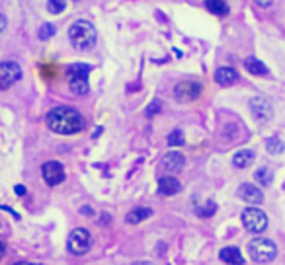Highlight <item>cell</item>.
<instances>
[{"instance_id":"cell-1","label":"cell","mask_w":285,"mask_h":265,"mask_svg":"<svg viewBox=\"0 0 285 265\" xmlns=\"http://www.w3.org/2000/svg\"><path fill=\"white\" fill-rule=\"evenodd\" d=\"M86 121L80 111L74 108L59 106L47 113V127L57 134H76L84 129Z\"/></svg>"},{"instance_id":"cell-2","label":"cell","mask_w":285,"mask_h":265,"mask_svg":"<svg viewBox=\"0 0 285 265\" xmlns=\"http://www.w3.org/2000/svg\"><path fill=\"white\" fill-rule=\"evenodd\" d=\"M69 39L72 43V47L76 51H88L96 45V39H98V33H96V27L86 22V20H76L71 27H69Z\"/></svg>"},{"instance_id":"cell-3","label":"cell","mask_w":285,"mask_h":265,"mask_svg":"<svg viewBox=\"0 0 285 265\" xmlns=\"http://www.w3.org/2000/svg\"><path fill=\"white\" fill-rule=\"evenodd\" d=\"M92 72V66L90 65H84V63H76V65H71L67 68V78H69V86L72 90L74 96H84L88 94L90 90V84H88V74Z\"/></svg>"},{"instance_id":"cell-4","label":"cell","mask_w":285,"mask_h":265,"mask_svg":"<svg viewBox=\"0 0 285 265\" xmlns=\"http://www.w3.org/2000/svg\"><path fill=\"white\" fill-rule=\"evenodd\" d=\"M248 254L256 264H270L278 256V246L270 238H254L248 244Z\"/></svg>"},{"instance_id":"cell-5","label":"cell","mask_w":285,"mask_h":265,"mask_svg":"<svg viewBox=\"0 0 285 265\" xmlns=\"http://www.w3.org/2000/svg\"><path fill=\"white\" fill-rule=\"evenodd\" d=\"M242 224H244V228L248 232L260 234V232H264L268 228V217H266L264 211H260L256 207H248L242 213Z\"/></svg>"},{"instance_id":"cell-6","label":"cell","mask_w":285,"mask_h":265,"mask_svg":"<svg viewBox=\"0 0 285 265\" xmlns=\"http://www.w3.org/2000/svg\"><path fill=\"white\" fill-rule=\"evenodd\" d=\"M67 246H69V252L71 254L82 256V254L90 252V248H92V236H90V232L86 228H74L71 232V236H69Z\"/></svg>"},{"instance_id":"cell-7","label":"cell","mask_w":285,"mask_h":265,"mask_svg":"<svg viewBox=\"0 0 285 265\" xmlns=\"http://www.w3.org/2000/svg\"><path fill=\"white\" fill-rule=\"evenodd\" d=\"M201 84L199 82H191V80H186V82H180L174 86V98L182 104H190L193 100H197L201 96Z\"/></svg>"},{"instance_id":"cell-8","label":"cell","mask_w":285,"mask_h":265,"mask_svg":"<svg viewBox=\"0 0 285 265\" xmlns=\"http://www.w3.org/2000/svg\"><path fill=\"white\" fill-rule=\"evenodd\" d=\"M41 176H43V179H45L47 185L55 187V185H59V183L65 181V168H63L61 162L51 160V162H45L41 166Z\"/></svg>"},{"instance_id":"cell-9","label":"cell","mask_w":285,"mask_h":265,"mask_svg":"<svg viewBox=\"0 0 285 265\" xmlns=\"http://www.w3.org/2000/svg\"><path fill=\"white\" fill-rule=\"evenodd\" d=\"M20 78H22V68L18 63H12V61L0 63V90L10 88Z\"/></svg>"},{"instance_id":"cell-10","label":"cell","mask_w":285,"mask_h":265,"mask_svg":"<svg viewBox=\"0 0 285 265\" xmlns=\"http://www.w3.org/2000/svg\"><path fill=\"white\" fill-rule=\"evenodd\" d=\"M250 111H252V115H254V119H258V121H262V123L268 121V119L274 115L272 102L266 100V98H262V96L250 100Z\"/></svg>"},{"instance_id":"cell-11","label":"cell","mask_w":285,"mask_h":265,"mask_svg":"<svg viewBox=\"0 0 285 265\" xmlns=\"http://www.w3.org/2000/svg\"><path fill=\"white\" fill-rule=\"evenodd\" d=\"M162 170L164 172H168V174H178L182 168H184V164H186V158H184V154L182 152H166L164 156H162Z\"/></svg>"},{"instance_id":"cell-12","label":"cell","mask_w":285,"mask_h":265,"mask_svg":"<svg viewBox=\"0 0 285 265\" xmlns=\"http://www.w3.org/2000/svg\"><path fill=\"white\" fill-rule=\"evenodd\" d=\"M238 197L250 205H260L264 201V193L262 189H258L254 183H242L238 187Z\"/></svg>"},{"instance_id":"cell-13","label":"cell","mask_w":285,"mask_h":265,"mask_svg":"<svg viewBox=\"0 0 285 265\" xmlns=\"http://www.w3.org/2000/svg\"><path fill=\"white\" fill-rule=\"evenodd\" d=\"M180 189H182V183L174 176H164L158 179V193L160 195L170 197V195H176Z\"/></svg>"},{"instance_id":"cell-14","label":"cell","mask_w":285,"mask_h":265,"mask_svg":"<svg viewBox=\"0 0 285 265\" xmlns=\"http://www.w3.org/2000/svg\"><path fill=\"white\" fill-rule=\"evenodd\" d=\"M215 82L219 86H231V84L238 82V72L233 66H221L215 72Z\"/></svg>"},{"instance_id":"cell-15","label":"cell","mask_w":285,"mask_h":265,"mask_svg":"<svg viewBox=\"0 0 285 265\" xmlns=\"http://www.w3.org/2000/svg\"><path fill=\"white\" fill-rule=\"evenodd\" d=\"M219 258L229 265H242L244 264V258H242V254H240L238 248H223V250L219 252Z\"/></svg>"},{"instance_id":"cell-16","label":"cell","mask_w":285,"mask_h":265,"mask_svg":"<svg viewBox=\"0 0 285 265\" xmlns=\"http://www.w3.org/2000/svg\"><path fill=\"white\" fill-rule=\"evenodd\" d=\"M244 68H246L250 74H256V76H268V66H266L260 59H256V57H248V59L244 61Z\"/></svg>"},{"instance_id":"cell-17","label":"cell","mask_w":285,"mask_h":265,"mask_svg":"<svg viewBox=\"0 0 285 265\" xmlns=\"http://www.w3.org/2000/svg\"><path fill=\"white\" fill-rule=\"evenodd\" d=\"M150 215H152L150 209H146V207H137V209H133V211L125 217V222H127V224H139L142 221H146Z\"/></svg>"},{"instance_id":"cell-18","label":"cell","mask_w":285,"mask_h":265,"mask_svg":"<svg viewBox=\"0 0 285 265\" xmlns=\"http://www.w3.org/2000/svg\"><path fill=\"white\" fill-rule=\"evenodd\" d=\"M205 8L215 14V16H227L229 14V4L227 0H205Z\"/></svg>"},{"instance_id":"cell-19","label":"cell","mask_w":285,"mask_h":265,"mask_svg":"<svg viewBox=\"0 0 285 265\" xmlns=\"http://www.w3.org/2000/svg\"><path fill=\"white\" fill-rule=\"evenodd\" d=\"M252 162H254V152H252V150H240V152H237L235 158H233V164H235L237 168H248Z\"/></svg>"},{"instance_id":"cell-20","label":"cell","mask_w":285,"mask_h":265,"mask_svg":"<svg viewBox=\"0 0 285 265\" xmlns=\"http://www.w3.org/2000/svg\"><path fill=\"white\" fill-rule=\"evenodd\" d=\"M254 179H256L258 183H262V185H270L272 179H274V174H272L268 168H258L256 174H254Z\"/></svg>"},{"instance_id":"cell-21","label":"cell","mask_w":285,"mask_h":265,"mask_svg":"<svg viewBox=\"0 0 285 265\" xmlns=\"http://www.w3.org/2000/svg\"><path fill=\"white\" fill-rule=\"evenodd\" d=\"M266 148H268V152L270 154H282L285 148L284 140L282 138H278V136H272L268 142H266Z\"/></svg>"},{"instance_id":"cell-22","label":"cell","mask_w":285,"mask_h":265,"mask_svg":"<svg viewBox=\"0 0 285 265\" xmlns=\"http://www.w3.org/2000/svg\"><path fill=\"white\" fill-rule=\"evenodd\" d=\"M215 211H217V205L213 203V201H207L205 205H201V207H197V215L199 217H213L215 215Z\"/></svg>"},{"instance_id":"cell-23","label":"cell","mask_w":285,"mask_h":265,"mask_svg":"<svg viewBox=\"0 0 285 265\" xmlns=\"http://www.w3.org/2000/svg\"><path fill=\"white\" fill-rule=\"evenodd\" d=\"M55 35V25L53 23H43L41 27H39V31H37V37L41 39V41H45V39H49V37H53Z\"/></svg>"},{"instance_id":"cell-24","label":"cell","mask_w":285,"mask_h":265,"mask_svg":"<svg viewBox=\"0 0 285 265\" xmlns=\"http://www.w3.org/2000/svg\"><path fill=\"white\" fill-rule=\"evenodd\" d=\"M67 8V0H47V10L51 14H61Z\"/></svg>"},{"instance_id":"cell-25","label":"cell","mask_w":285,"mask_h":265,"mask_svg":"<svg viewBox=\"0 0 285 265\" xmlns=\"http://www.w3.org/2000/svg\"><path fill=\"white\" fill-rule=\"evenodd\" d=\"M184 132L180 131V129H176V131H172L170 134H168V144L170 146H182L184 144Z\"/></svg>"},{"instance_id":"cell-26","label":"cell","mask_w":285,"mask_h":265,"mask_svg":"<svg viewBox=\"0 0 285 265\" xmlns=\"http://www.w3.org/2000/svg\"><path fill=\"white\" fill-rule=\"evenodd\" d=\"M162 111V104L158 102V100H154L148 108H146V117H152V115H156V113H160Z\"/></svg>"},{"instance_id":"cell-27","label":"cell","mask_w":285,"mask_h":265,"mask_svg":"<svg viewBox=\"0 0 285 265\" xmlns=\"http://www.w3.org/2000/svg\"><path fill=\"white\" fill-rule=\"evenodd\" d=\"M258 6H262V8H268V6H272V2L274 0H254Z\"/></svg>"},{"instance_id":"cell-28","label":"cell","mask_w":285,"mask_h":265,"mask_svg":"<svg viewBox=\"0 0 285 265\" xmlns=\"http://www.w3.org/2000/svg\"><path fill=\"white\" fill-rule=\"evenodd\" d=\"M14 191H16V195H25V187L24 185H16Z\"/></svg>"},{"instance_id":"cell-29","label":"cell","mask_w":285,"mask_h":265,"mask_svg":"<svg viewBox=\"0 0 285 265\" xmlns=\"http://www.w3.org/2000/svg\"><path fill=\"white\" fill-rule=\"evenodd\" d=\"M80 213H82V215H86V217H92V215H94V211H92L90 207H82V209H80Z\"/></svg>"},{"instance_id":"cell-30","label":"cell","mask_w":285,"mask_h":265,"mask_svg":"<svg viewBox=\"0 0 285 265\" xmlns=\"http://www.w3.org/2000/svg\"><path fill=\"white\" fill-rule=\"evenodd\" d=\"M4 27H6V18H4L2 14H0V33L4 31Z\"/></svg>"},{"instance_id":"cell-31","label":"cell","mask_w":285,"mask_h":265,"mask_svg":"<svg viewBox=\"0 0 285 265\" xmlns=\"http://www.w3.org/2000/svg\"><path fill=\"white\" fill-rule=\"evenodd\" d=\"M4 252H6V246H4V242L0 240V260H2V256H4Z\"/></svg>"},{"instance_id":"cell-32","label":"cell","mask_w":285,"mask_h":265,"mask_svg":"<svg viewBox=\"0 0 285 265\" xmlns=\"http://www.w3.org/2000/svg\"><path fill=\"white\" fill-rule=\"evenodd\" d=\"M14 265H41V264H27V262H18V264Z\"/></svg>"}]
</instances>
